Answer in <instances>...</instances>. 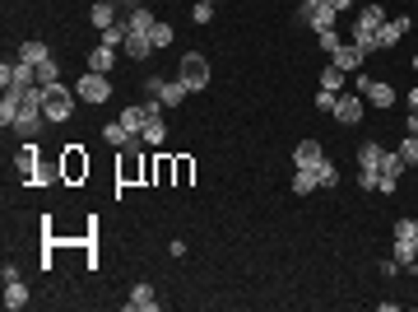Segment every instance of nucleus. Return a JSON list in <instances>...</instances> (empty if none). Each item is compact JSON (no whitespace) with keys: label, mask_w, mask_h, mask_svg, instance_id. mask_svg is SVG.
<instances>
[{"label":"nucleus","mask_w":418,"mask_h":312,"mask_svg":"<svg viewBox=\"0 0 418 312\" xmlns=\"http://www.w3.org/2000/svg\"><path fill=\"white\" fill-rule=\"evenodd\" d=\"M381 23H386L381 5H367V10L358 14V23H353V42L363 47V52H376V37H381Z\"/></svg>","instance_id":"nucleus-1"},{"label":"nucleus","mask_w":418,"mask_h":312,"mask_svg":"<svg viewBox=\"0 0 418 312\" xmlns=\"http://www.w3.org/2000/svg\"><path fill=\"white\" fill-rule=\"evenodd\" d=\"M75 98H79V93L61 89V84H47V89H42V112H47V122H70Z\"/></svg>","instance_id":"nucleus-2"},{"label":"nucleus","mask_w":418,"mask_h":312,"mask_svg":"<svg viewBox=\"0 0 418 312\" xmlns=\"http://www.w3.org/2000/svg\"><path fill=\"white\" fill-rule=\"evenodd\" d=\"M75 93H79L84 103H107V98H112V79L98 75V70H88V75H79Z\"/></svg>","instance_id":"nucleus-3"},{"label":"nucleus","mask_w":418,"mask_h":312,"mask_svg":"<svg viewBox=\"0 0 418 312\" xmlns=\"http://www.w3.org/2000/svg\"><path fill=\"white\" fill-rule=\"evenodd\" d=\"M149 93H154V98L163 103V108H177V103H181V98L191 93V84H186L181 75H177V79H149Z\"/></svg>","instance_id":"nucleus-4"},{"label":"nucleus","mask_w":418,"mask_h":312,"mask_svg":"<svg viewBox=\"0 0 418 312\" xmlns=\"http://www.w3.org/2000/svg\"><path fill=\"white\" fill-rule=\"evenodd\" d=\"M358 93H363L367 103H376V108H390V103H395V89H390L386 79H367V75H358Z\"/></svg>","instance_id":"nucleus-5"},{"label":"nucleus","mask_w":418,"mask_h":312,"mask_svg":"<svg viewBox=\"0 0 418 312\" xmlns=\"http://www.w3.org/2000/svg\"><path fill=\"white\" fill-rule=\"evenodd\" d=\"M0 79H5V89H28V84H37V75H33V66H28V61H5V66H0Z\"/></svg>","instance_id":"nucleus-6"},{"label":"nucleus","mask_w":418,"mask_h":312,"mask_svg":"<svg viewBox=\"0 0 418 312\" xmlns=\"http://www.w3.org/2000/svg\"><path fill=\"white\" fill-rule=\"evenodd\" d=\"M335 122L340 126H358L363 122V98H358V93H340V98H335Z\"/></svg>","instance_id":"nucleus-7"},{"label":"nucleus","mask_w":418,"mask_h":312,"mask_svg":"<svg viewBox=\"0 0 418 312\" xmlns=\"http://www.w3.org/2000/svg\"><path fill=\"white\" fill-rule=\"evenodd\" d=\"M181 79H186L191 89H205V84H209V61H205V56H196V52L181 56Z\"/></svg>","instance_id":"nucleus-8"},{"label":"nucleus","mask_w":418,"mask_h":312,"mask_svg":"<svg viewBox=\"0 0 418 312\" xmlns=\"http://www.w3.org/2000/svg\"><path fill=\"white\" fill-rule=\"evenodd\" d=\"M84 173H88L84 149H79V145H70V149H66V158H61V178H66V182H79Z\"/></svg>","instance_id":"nucleus-9"},{"label":"nucleus","mask_w":418,"mask_h":312,"mask_svg":"<svg viewBox=\"0 0 418 312\" xmlns=\"http://www.w3.org/2000/svg\"><path fill=\"white\" fill-rule=\"evenodd\" d=\"M335 0H326V5H311V10H302V19L311 23V28H316V33H326V28H335Z\"/></svg>","instance_id":"nucleus-10"},{"label":"nucleus","mask_w":418,"mask_h":312,"mask_svg":"<svg viewBox=\"0 0 418 312\" xmlns=\"http://www.w3.org/2000/svg\"><path fill=\"white\" fill-rule=\"evenodd\" d=\"M363 47H358V42H340V47H335V52H330V61H335V66H340V70H358V66H363Z\"/></svg>","instance_id":"nucleus-11"},{"label":"nucleus","mask_w":418,"mask_h":312,"mask_svg":"<svg viewBox=\"0 0 418 312\" xmlns=\"http://www.w3.org/2000/svg\"><path fill=\"white\" fill-rule=\"evenodd\" d=\"M154 112H163V108H158V103H144V108H126V112H121V126L140 135V131H144V122H149Z\"/></svg>","instance_id":"nucleus-12"},{"label":"nucleus","mask_w":418,"mask_h":312,"mask_svg":"<svg viewBox=\"0 0 418 312\" xmlns=\"http://www.w3.org/2000/svg\"><path fill=\"white\" fill-rule=\"evenodd\" d=\"M293 163L297 168H316V163H326V149H321L316 140H302V145L293 149Z\"/></svg>","instance_id":"nucleus-13"},{"label":"nucleus","mask_w":418,"mask_h":312,"mask_svg":"<svg viewBox=\"0 0 418 312\" xmlns=\"http://www.w3.org/2000/svg\"><path fill=\"white\" fill-rule=\"evenodd\" d=\"M112 66H117V47H93L88 52V70H98V75H112Z\"/></svg>","instance_id":"nucleus-14"},{"label":"nucleus","mask_w":418,"mask_h":312,"mask_svg":"<svg viewBox=\"0 0 418 312\" xmlns=\"http://www.w3.org/2000/svg\"><path fill=\"white\" fill-rule=\"evenodd\" d=\"M405 28H409V19H386L381 23V37H376V52H381V47H395L400 37H405Z\"/></svg>","instance_id":"nucleus-15"},{"label":"nucleus","mask_w":418,"mask_h":312,"mask_svg":"<svg viewBox=\"0 0 418 312\" xmlns=\"http://www.w3.org/2000/svg\"><path fill=\"white\" fill-rule=\"evenodd\" d=\"M14 168H19L23 178L42 182V173H37V145H23V149H19V158H14Z\"/></svg>","instance_id":"nucleus-16"},{"label":"nucleus","mask_w":418,"mask_h":312,"mask_svg":"<svg viewBox=\"0 0 418 312\" xmlns=\"http://www.w3.org/2000/svg\"><path fill=\"white\" fill-rule=\"evenodd\" d=\"M5 308H10V312L28 308V289H23V279H5Z\"/></svg>","instance_id":"nucleus-17"},{"label":"nucleus","mask_w":418,"mask_h":312,"mask_svg":"<svg viewBox=\"0 0 418 312\" xmlns=\"http://www.w3.org/2000/svg\"><path fill=\"white\" fill-rule=\"evenodd\" d=\"M154 23H158L154 14L135 5V10H131V19H126V28H131V33H144V37H149V33H154Z\"/></svg>","instance_id":"nucleus-18"},{"label":"nucleus","mask_w":418,"mask_h":312,"mask_svg":"<svg viewBox=\"0 0 418 312\" xmlns=\"http://www.w3.org/2000/svg\"><path fill=\"white\" fill-rule=\"evenodd\" d=\"M140 135H144V145H163V140H167V122L154 112V117L144 122V131H140Z\"/></svg>","instance_id":"nucleus-19"},{"label":"nucleus","mask_w":418,"mask_h":312,"mask_svg":"<svg viewBox=\"0 0 418 312\" xmlns=\"http://www.w3.org/2000/svg\"><path fill=\"white\" fill-rule=\"evenodd\" d=\"M131 308H135V312H154V308H158L154 289H149V284H135V289H131Z\"/></svg>","instance_id":"nucleus-20"},{"label":"nucleus","mask_w":418,"mask_h":312,"mask_svg":"<svg viewBox=\"0 0 418 312\" xmlns=\"http://www.w3.org/2000/svg\"><path fill=\"white\" fill-rule=\"evenodd\" d=\"M405 158L400 154H390V149H381V178H390V182H400V173H405Z\"/></svg>","instance_id":"nucleus-21"},{"label":"nucleus","mask_w":418,"mask_h":312,"mask_svg":"<svg viewBox=\"0 0 418 312\" xmlns=\"http://www.w3.org/2000/svg\"><path fill=\"white\" fill-rule=\"evenodd\" d=\"M149 52H154V42H149L144 33H131V37H126V56H131V61H144Z\"/></svg>","instance_id":"nucleus-22"},{"label":"nucleus","mask_w":418,"mask_h":312,"mask_svg":"<svg viewBox=\"0 0 418 312\" xmlns=\"http://www.w3.org/2000/svg\"><path fill=\"white\" fill-rule=\"evenodd\" d=\"M316 187H321L316 168H297V173H293V191H297V196H307V191H316Z\"/></svg>","instance_id":"nucleus-23"},{"label":"nucleus","mask_w":418,"mask_h":312,"mask_svg":"<svg viewBox=\"0 0 418 312\" xmlns=\"http://www.w3.org/2000/svg\"><path fill=\"white\" fill-rule=\"evenodd\" d=\"M93 23H98V33L112 28V23H117V5H112V0H98V5H93Z\"/></svg>","instance_id":"nucleus-24"},{"label":"nucleus","mask_w":418,"mask_h":312,"mask_svg":"<svg viewBox=\"0 0 418 312\" xmlns=\"http://www.w3.org/2000/svg\"><path fill=\"white\" fill-rule=\"evenodd\" d=\"M321 89H330V93H340V89H344V70L335 66V61L321 70Z\"/></svg>","instance_id":"nucleus-25"},{"label":"nucleus","mask_w":418,"mask_h":312,"mask_svg":"<svg viewBox=\"0 0 418 312\" xmlns=\"http://www.w3.org/2000/svg\"><path fill=\"white\" fill-rule=\"evenodd\" d=\"M33 75H37V84H42V89H47V84H61V79H56L61 70H56V61H52V56H47V61H37V66H33Z\"/></svg>","instance_id":"nucleus-26"},{"label":"nucleus","mask_w":418,"mask_h":312,"mask_svg":"<svg viewBox=\"0 0 418 312\" xmlns=\"http://www.w3.org/2000/svg\"><path fill=\"white\" fill-rule=\"evenodd\" d=\"M358 168H381V145H358Z\"/></svg>","instance_id":"nucleus-27"},{"label":"nucleus","mask_w":418,"mask_h":312,"mask_svg":"<svg viewBox=\"0 0 418 312\" xmlns=\"http://www.w3.org/2000/svg\"><path fill=\"white\" fill-rule=\"evenodd\" d=\"M126 37H131V28H126V23H112V28H102V47H126Z\"/></svg>","instance_id":"nucleus-28"},{"label":"nucleus","mask_w":418,"mask_h":312,"mask_svg":"<svg viewBox=\"0 0 418 312\" xmlns=\"http://www.w3.org/2000/svg\"><path fill=\"white\" fill-rule=\"evenodd\" d=\"M47 56H52V52H47L42 42H23L19 47V61H28V66H37V61H47Z\"/></svg>","instance_id":"nucleus-29"},{"label":"nucleus","mask_w":418,"mask_h":312,"mask_svg":"<svg viewBox=\"0 0 418 312\" xmlns=\"http://www.w3.org/2000/svg\"><path fill=\"white\" fill-rule=\"evenodd\" d=\"M316 182H321V187H335V182H340V168H335L330 158H326V163H316Z\"/></svg>","instance_id":"nucleus-30"},{"label":"nucleus","mask_w":418,"mask_h":312,"mask_svg":"<svg viewBox=\"0 0 418 312\" xmlns=\"http://www.w3.org/2000/svg\"><path fill=\"white\" fill-rule=\"evenodd\" d=\"M358 187H367V191H381V168H363V173H358Z\"/></svg>","instance_id":"nucleus-31"},{"label":"nucleus","mask_w":418,"mask_h":312,"mask_svg":"<svg viewBox=\"0 0 418 312\" xmlns=\"http://www.w3.org/2000/svg\"><path fill=\"white\" fill-rule=\"evenodd\" d=\"M400 158H405L409 168H418V135H409L405 145H400Z\"/></svg>","instance_id":"nucleus-32"},{"label":"nucleus","mask_w":418,"mask_h":312,"mask_svg":"<svg viewBox=\"0 0 418 312\" xmlns=\"http://www.w3.org/2000/svg\"><path fill=\"white\" fill-rule=\"evenodd\" d=\"M149 42H154V47H167V42H172V23H154Z\"/></svg>","instance_id":"nucleus-33"},{"label":"nucleus","mask_w":418,"mask_h":312,"mask_svg":"<svg viewBox=\"0 0 418 312\" xmlns=\"http://www.w3.org/2000/svg\"><path fill=\"white\" fill-rule=\"evenodd\" d=\"M414 233H418L414 219H395V238H400V243H414Z\"/></svg>","instance_id":"nucleus-34"},{"label":"nucleus","mask_w":418,"mask_h":312,"mask_svg":"<svg viewBox=\"0 0 418 312\" xmlns=\"http://www.w3.org/2000/svg\"><path fill=\"white\" fill-rule=\"evenodd\" d=\"M191 19H196V23H209V19H214V5H205V0H200L196 10H191Z\"/></svg>","instance_id":"nucleus-35"},{"label":"nucleus","mask_w":418,"mask_h":312,"mask_svg":"<svg viewBox=\"0 0 418 312\" xmlns=\"http://www.w3.org/2000/svg\"><path fill=\"white\" fill-rule=\"evenodd\" d=\"M335 98H340V93H330V89H321V93H316V108H326V112H335Z\"/></svg>","instance_id":"nucleus-36"},{"label":"nucleus","mask_w":418,"mask_h":312,"mask_svg":"<svg viewBox=\"0 0 418 312\" xmlns=\"http://www.w3.org/2000/svg\"><path fill=\"white\" fill-rule=\"evenodd\" d=\"M321 47H326V52H335V47H340V33H335V28H326V33H321Z\"/></svg>","instance_id":"nucleus-37"},{"label":"nucleus","mask_w":418,"mask_h":312,"mask_svg":"<svg viewBox=\"0 0 418 312\" xmlns=\"http://www.w3.org/2000/svg\"><path fill=\"white\" fill-rule=\"evenodd\" d=\"M177 182H191V158H177Z\"/></svg>","instance_id":"nucleus-38"},{"label":"nucleus","mask_w":418,"mask_h":312,"mask_svg":"<svg viewBox=\"0 0 418 312\" xmlns=\"http://www.w3.org/2000/svg\"><path fill=\"white\" fill-rule=\"evenodd\" d=\"M409 135H418V112H409Z\"/></svg>","instance_id":"nucleus-39"},{"label":"nucleus","mask_w":418,"mask_h":312,"mask_svg":"<svg viewBox=\"0 0 418 312\" xmlns=\"http://www.w3.org/2000/svg\"><path fill=\"white\" fill-rule=\"evenodd\" d=\"M409 108H414V112H418V89H414V93H409Z\"/></svg>","instance_id":"nucleus-40"},{"label":"nucleus","mask_w":418,"mask_h":312,"mask_svg":"<svg viewBox=\"0 0 418 312\" xmlns=\"http://www.w3.org/2000/svg\"><path fill=\"white\" fill-rule=\"evenodd\" d=\"M311 5H326V0H302V10H311Z\"/></svg>","instance_id":"nucleus-41"},{"label":"nucleus","mask_w":418,"mask_h":312,"mask_svg":"<svg viewBox=\"0 0 418 312\" xmlns=\"http://www.w3.org/2000/svg\"><path fill=\"white\" fill-rule=\"evenodd\" d=\"M414 252H418V233H414Z\"/></svg>","instance_id":"nucleus-42"},{"label":"nucleus","mask_w":418,"mask_h":312,"mask_svg":"<svg viewBox=\"0 0 418 312\" xmlns=\"http://www.w3.org/2000/svg\"><path fill=\"white\" fill-rule=\"evenodd\" d=\"M112 5H126V0H112Z\"/></svg>","instance_id":"nucleus-43"},{"label":"nucleus","mask_w":418,"mask_h":312,"mask_svg":"<svg viewBox=\"0 0 418 312\" xmlns=\"http://www.w3.org/2000/svg\"><path fill=\"white\" fill-rule=\"evenodd\" d=\"M414 70H418V56H414Z\"/></svg>","instance_id":"nucleus-44"},{"label":"nucleus","mask_w":418,"mask_h":312,"mask_svg":"<svg viewBox=\"0 0 418 312\" xmlns=\"http://www.w3.org/2000/svg\"><path fill=\"white\" fill-rule=\"evenodd\" d=\"M205 5H214V0H205Z\"/></svg>","instance_id":"nucleus-45"}]
</instances>
